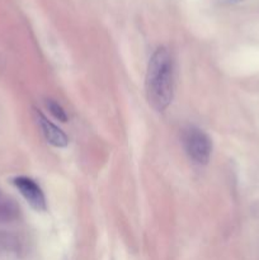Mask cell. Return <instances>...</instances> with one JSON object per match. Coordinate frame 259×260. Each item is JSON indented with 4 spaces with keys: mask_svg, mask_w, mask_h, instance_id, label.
<instances>
[{
    "mask_svg": "<svg viewBox=\"0 0 259 260\" xmlns=\"http://www.w3.org/2000/svg\"><path fill=\"white\" fill-rule=\"evenodd\" d=\"M174 94V69L167 48L159 47L147 65L146 96L149 104L157 112L170 106Z\"/></svg>",
    "mask_w": 259,
    "mask_h": 260,
    "instance_id": "obj_1",
    "label": "cell"
},
{
    "mask_svg": "<svg viewBox=\"0 0 259 260\" xmlns=\"http://www.w3.org/2000/svg\"><path fill=\"white\" fill-rule=\"evenodd\" d=\"M183 144L188 156L198 165H206L210 161L212 142L207 134L197 127H189L183 135Z\"/></svg>",
    "mask_w": 259,
    "mask_h": 260,
    "instance_id": "obj_2",
    "label": "cell"
},
{
    "mask_svg": "<svg viewBox=\"0 0 259 260\" xmlns=\"http://www.w3.org/2000/svg\"><path fill=\"white\" fill-rule=\"evenodd\" d=\"M13 183L33 210L38 211V212L47 210L45 194L35 180L28 177H17L14 178Z\"/></svg>",
    "mask_w": 259,
    "mask_h": 260,
    "instance_id": "obj_3",
    "label": "cell"
},
{
    "mask_svg": "<svg viewBox=\"0 0 259 260\" xmlns=\"http://www.w3.org/2000/svg\"><path fill=\"white\" fill-rule=\"evenodd\" d=\"M36 113V119H37L38 124L41 127V131H42L45 139L50 142L52 146L55 147H65L68 146L69 139L66 136L65 132L60 128V127L56 126L55 123L50 121L42 112L35 111Z\"/></svg>",
    "mask_w": 259,
    "mask_h": 260,
    "instance_id": "obj_4",
    "label": "cell"
},
{
    "mask_svg": "<svg viewBox=\"0 0 259 260\" xmlns=\"http://www.w3.org/2000/svg\"><path fill=\"white\" fill-rule=\"evenodd\" d=\"M19 216V207L7 196L0 194V222H9Z\"/></svg>",
    "mask_w": 259,
    "mask_h": 260,
    "instance_id": "obj_5",
    "label": "cell"
},
{
    "mask_svg": "<svg viewBox=\"0 0 259 260\" xmlns=\"http://www.w3.org/2000/svg\"><path fill=\"white\" fill-rule=\"evenodd\" d=\"M46 107H47L50 113L52 114L56 119H58V121L61 122L68 121V114H66L65 109H63L56 101H53V99H46Z\"/></svg>",
    "mask_w": 259,
    "mask_h": 260,
    "instance_id": "obj_6",
    "label": "cell"
}]
</instances>
